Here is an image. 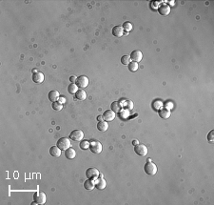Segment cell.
<instances>
[{"mask_svg": "<svg viewBox=\"0 0 214 205\" xmlns=\"http://www.w3.org/2000/svg\"><path fill=\"white\" fill-rule=\"evenodd\" d=\"M130 56L129 55H123L121 57V63L123 65H129L130 63Z\"/></svg>", "mask_w": 214, "mask_h": 205, "instance_id": "obj_26", "label": "cell"}, {"mask_svg": "<svg viewBox=\"0 0 214 205\" xmlns=\"http://www.w3.org/2000/svg\"><path fill=\"white\" fill-rule=\"evenodd\" d=\"M97 129L100 131V132H106L107 130L109 129V124L107 121H99L97 124Z\"/></svg>", "mask_w": 214, "mask_h": 205, "instance_id": "obj_18", "label": "cell"}, {"mask_svg": "<svg viewBox=\"0 0 214 205\" xmlns=\"http://www.w3.org/2000/svg\"><path fill=\"white\" fill-rule=\"evenodd\" d=\"M62 102H65V98H60V103H62Z\"/></svg>", "mask_w": 214, "mask_h": 205, "instance_id": "obj_35", "label": "cell"}, {"mask_svg": "<svg viewBox=\"0 0 214 205\" xmlns=\"http://www.w3.org/2000/svg\"><path fill=\"white\" fill-rule=\"evenodd\" d=\"M129 66V70L130 71V72H132V73H134V72H136V71L138 70V63L137 62H130V63L127 65Z\"/></svg>", "mask_w": 214, "mask_h": 205, "instance_id": "obj_23", "label": "cell"}, {"mask_svg": "<svg viewBox=\"0 0 214 205\" xmlns=\"http://www.w3.org/2000/svg\"><path fill=\"white\" fill-rule=\"evenodd\" d=\"M170 114H171V112L169 109L164 108V109L159 110V115L161 117V118H164V119H168V118L170 117Z\"/></svg>", "mask_w": 214, "mask_h": 205, "instance_id": "obj_15", "label": "cell"}, {"mask_svg": "<svg viewBox=\"0 0 214 205\" xmlns=\"http://www.w3.org/2000/svg\"><path fill=\"white\" fill-rule=\"evenodd\" d=\"M122 27H123L124 31H126V32H129L132 30V24L130 22H125Z\"/></svg>", "mask_w": 214, "mask_h": 205, "instance_id": "obj_28", "label": "cell"}, {"mask_svg": "<svg viewBox=\"0 0 214 205\" xmlns=\"http://www.w3.org/2000/svg\"><path fill=\"white\" fill-rule=\"evenodd\" d=\"M134 152L140 156H146L148 154V148L144 144H137L134 146Z\"/></svg>", "mask_w": 214, "mask_h": 205, "instance_id": "obj_5", "label": "cell"}, {"mask_svg": "<svg viewBox=\"0 0 214 205\" xmlns=\"http://www.w3.org/2000/svg\"><path fill=\"white\" fill-rule=\"evenodd\" d=\"M86 177L89 179H97L99 177V171L96 168H89L86 171Z\"/></svg>", "mask_w": 214, "mask_h": 205, "instance_id": "obj_8", "label": "cell"}, {"mask_svg": "<svg viewBox=\"0 0 214 205\" xmlns=\"http://www.w3.org/2000/svg\"><path fill=\"white\" fill-rule=\"evenodd\" d=\"M103 117L105 121L109 122V121H112L115 118V113L112 110H107L103 114Z\"/></svg>", "mask_w": 214, "mask_h": 205, "instance_id": "obj_11", "label": "cell"}, {"mask_svg": "<svg viewBox=\"0 0 214 205\" xmlns=\"http://www.w3.org/2000/svg\"><path fill=\"white\" fill-rule=\"evenodd\" d=\"M111 110L113 111L114 113H119L121 111V105L119 104V102H112L111 103Z\"/></svg>", "mask_w": 214, "mask_h": 205, "instance_id": "obj_24", "label": "cell"}, {"mask_svg": "<svg viewBox=\"0 0 214 205\" xmlns=\"http://www.w3.org/2000/svg\"><path fill=\"white\" fill-rule=\"evenodd\" d=\"M112 34L116 37H121L124 34V29L122 26H115L112 29Z\"/></svg>", "mask_w": 214, "mask_h": 205, "instance_id": "obj_13", "label": "cell"}, {"mask_svg": "<svg viewBox=\"0 0 214 205\" xmlns=\"http://www.w3.org/2000/svg\"><path fill=\"white\" fill-rule=\"evenodd\" d=\"M106 185H107L106 180L104 179L102 177H101L100 179L96 181V183H95V187H96V188H97L98 190H103V189H105Z\"/></svg>", "mask_w": 214, "mask_h": 205, "instance_id": "obj_19", "label": "cell"}, {"mask_svg": "<svg viewBox=\"0 0 214 205\" xmlns=\"http://www.w3.org/2000/svg\"><path fill=\"white\" fill-rule=\"evenodd\" d=\"M75 97L77 99L79 100H85L86 97H87V94H86V92L84 90H82V89H80L76 92L75 94Z\"/></svg>", "mask_w": 214, "mask_h": 205, "instance_id": "obj_20", "label": "cell"}, {"mask_svg": "<svg viewBox=\"0 0 214 205\" xmlns=\"http://www.w3.org/2000/svg\"><path fill=\"white\" fill-rule=\"evenodd\" d=\"M207 140H209L210 143H213L214 142V130L210 131L209 134L207 135Z\"/></svg>", "mask_w": 214, "mask_h": 205, "instance_id": "obj_29", "label": "cell"}, {"mask_svg": "<svg viewBox=\"0 0 214 205\" xmlns=\"http://www.w3.org/2000/svg\"><path fill=\"white\" fill-rule=\"evenodd\" d=\"M61 149H59V148L57 147V145L56 146H52V147H50V156H55V157H58V156H61Z\"/></svg>", "mask_w": 214, "mask_h": 205, "instance_id": "obj_17", "label": "cell"}, {"mask_svg": "<svg viewBox=\"0 0 214 205\" xmlns=\"http://www.w3.org/2000/svg\"><path fill=\"white\" fill-rule=\"evenodd\" d=\"M76 85L80 89L87 88L89 85V78L86 76H80L76 78Z\"/></svg>", "mask_w": 214, "mask_h": 205, "instance_id": "obj_4", "label": "cell"}, {"mask_svg": "<svg viewBox=\"0 0 214 205\" xmlns=\"http://www.w3.org/2000/svg\"><path fill=\"white\" fill-rule=\"evenodd\" d=\"M130 59L133 60L134 62H140L143 58V53L141 51H139V50H134V51H132L131 53H130Z\"/></svg>", "mask_w": 214, "mask_h": 205, "instance_id": "obj_10", "label": "cell"}, {"mask_svg": "<svg viewBox=\"0 0 214 205\" xmlns=\"http://www.w3.org/2000/svg\"><path fill=\"white\" fill-rule=\"evenodd\" d=\"M59 96H60V94H59L58 91L52 90L50 92L49 94H48V97H49V99L52 102H55V101H57V99H59Z\"/></svg>", "mask_w": 214, "mask_h": 205, "instance_id": "obj_14", "label": "cell"}, {"mask_svg": "<svg viewBox=\"0 0 214 205\" xmlns=\"http://www.w3.org/2000/svg\"><path fill=\"white\" fill-rule=\"evenodd\" d=\"M34 74H32V81H34V83H42L44 81V78H45V76H44V74L41 73V72H37V71H34Z\"/></svg>", "mask_w": 214, "mask_h": 205, "instance_id": "obj_9", "label": "cell"}, {"mask_svg": "<svg viewBox=\"0 0 214 205\" xmlns=\"http://www.w3.org/2000/svg\"><path fill=\"white\" fill-rule=\"evenodd\" d=\"M34 200L35 204H45L47 201V196L43 192H36L34 195Z\"/></svg>", "mask_w": 214, "mask_h": 205, "instance_id": "obj_2", "label": "cell"}, {"mask_svg": "<svg viewBox=\"0 0 214 205\" xmlns=\"http://www.w3.org/2000/svg\"><path fill=\"white\" fill-rule=\"evenodd\" d=\"M65 156L67 157L68 159H73L74 157L76 156V152L73 148L70 147L69 149H67L65 151Z\"/></svg>", "mask_w": 214, "mask_h": 205, "instance_id": "obj_16", "label": "cell"}, {"mask_svg": "<svg viewBox=\"0 0 214 205\" xmlns=\"http://www.w3.org/2000/svg\"><path fill=\"white\" fill-rule=\"evenodd\" d=\"M144 171L146 172V174L150 175V176H154L157 173V166L153 162L148 161L144 166Z\"/></svg>", "mask_w": 214, "mask_h": 205, "instance_id": "obj_1", "label": "cell"}, {"mask_svg": "<svg viewBox=\"0 0 214 205\" xmlns=\"http://www.w3.org/2000/svg\"><path fill=\"white\" fill-rule=\"evenodd\" d=\"M57 147L62 151H66L70 147V138H62L57 141Z\"/></svg>", "mask_w": 214, "mask_h": 205, "instance_id": "obj_3", "label": "cell"}, {"mask_svg": "<svg viewBox=\"0 0 214 205\" xmlns=\"http://www.w3.org/2000/svg\"><path fill=\"white\" fill-rule=\"evenodd\" d=\"M90 150L94 154H100L102 152V144L97 140H91L90 144Z\"/></svg>", "mask_w": 214, "mask_h": 205, "instance_id": "obj_6", "label": "cell"}, {"mask_svg": "<svg viewBox=\"0 0 214 205\" xmlns=\"http://www.w3.org/2000/svg\"><path fill=\"white\" fill-rule=\"evenodd\" d=\"M94 186H95V184H94V182H93V179H87L84 182V187H85V189H87V190H93V188H94Z\"/></svg>", "mask_w": 214, "mask_h": 205, "instance_id": "obj_21", "label": "cell"}, {"mask_svg": "<svg viewBox=\"0 0 214 205\" xmlns=\"http://www.w3.org/2000/svg\"><path fill=\"white\" fill-rule=\"evenodd\" d=\"M68 91H69V93L71 94H75L76 92L78 91V87H77V85L75 83H71V84L69 85V87H68Z\"/></svg>", "mask_w": 214, "mask_h": 205, "instance_id": "obj_22", "label": "cell"}, {"mask_svg": "<svg viewBox=\"0 0 214 205\" xmlns=\"http://www.w3.org/2000/svg\"><path fill=\"white\" fill-rule=\"evenodd\" d=\"M52 108L54 111L58 112V111H61V110L63 109V105H62L60 102L55 101V102H52Z\"/></svg>", "mask_w": 214, "mask_h": 205, "instance_id": "obj_27", "label": "cell"}, {"mask_svg": "<svg viewBox=\"0 0 214 205\" xmlns=\"http://www.w3.org/2000/svg\"><path fill=\"white\" fill-rule=\"evenodd\" d=\"M127 103H129V108L132 109V102L130 101V102H127Z\"/></svg>", "mask_w": 214, "mask_h": 205, "instance_id": "obj_34", "label": "cell"}, {"mask_svg": "<svg viewBox=\"0 0 214 205\" xmlns=\"http://www.w3.org/2000/svg\"><path fill=\"white\" fill-rule=\"evenodd\" d=\"M90 144L91 143L88 140H81V141H80L79 146H80V148H81L82 150H87V149L90 148Z\"/></svg>", "mask_w": 214, "mask_h": 205, "instance_id": "obj_25", "label": "cell"}, {"mask_svg": "<svg viewBox=\"0 0 214 205\" xmlns=\"http://www.w3.org/2000/svg\"><path fill=\"white\" fill-rule=\"evenodd\" d=\"M97 119H98V120H99V121H102V120L104 119V117H102V115H99V117H97Z\"/></svg>", "mask_w": 214, "mask_h": 205, "instance_id": "obj_32", "label": "cell"}, {"mask_svg": "<svg viewBox=\"0 0 214 205\" xmlns=\"http://www.w3.org/2000/svg\"><path fill=\"white\" fill-rule=\"evenodd\" d=\"M76 78L77 77H75V76H70V80L72 83H74V82H76Z\"/></svg>", "mask_w": 214, "mask_h": 205, "instance_id": "obj_31", "label": "cell"}, {"mask_svg": "<svg viewBox=\"0 0 214 205\" xmlns=\"http://www.w3.org/2000/svg\"><path fill=\"white\" fill-rule=\"evenodd\" d=\"M132 143H133V145H134V146H135V145L139 144V142H138V140H136V139H134V140H133V142H132Z\"/></svg>", "mask_w": 214, "mask_h": 205, "instance_id": "obj_33", "label": "cell"}, {"mask_svg": "<svg viewBox=\"0 0 214 205\" xmlns=\"http://www.w3.org/2000/svg\"><path fill=\"white\" fill-rule=\"evenodd\" d=\"M84 138V134L81 130H74L70 134V138L73 141H81Z\"/></svg>", "mask_w": 214, "mask_h": 205, "instance_id": "obj_7", "label": "cell"}, {"mask_svg": "<svg viewBox=\"0 0 214 205\" xmlns=\"http://www.w3.org/2000/svg\"><path fill=\"white\" fill-rule=\"evenodd\" d=\"M153 104H154V108H155L156 110H158V105H162V102L156 101L155 103H153Z\"/></svg>", "mask_w": 214, "mask_h": 205, "instance_id": "obj_30", "label": "cell"}, {"mask_svg": "<svg viewBox=\"0 0 214 205\" xmlns=\"http://www.w3.org/2000/svg\"><path fill=\"white\" fill-rule=\"evenodd\" d=\"M158 11H159L160 14L166 16H168V14H169V13H170V8H169V6L168 4H162L159 7Z\"/></svg>", "mask_w": 214, "mask_h": 205, "instance_id": "obj_12", "label": "cell"}]
</instances>
